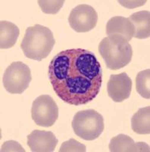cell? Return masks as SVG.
<instances>
[{"label": "cell", "instance_id": "8", "mask_svg": "<svg viewBox=\"0 0 150 152\" xmlns=\"http://www.w3.org/2000/svg\"><path fill=\"white\" fill-rule=\"evenodd\" d=\"M132 91V80L126 72L112 75L107 84L109 97L114 102L121 103L130 97Z\"/></svg>", "mask_w": 150, "mask_h": 152}, {"label": "cell", "instance_id": "3", "mask_svg": "<svg viewBox=\"0 0 150 152\" xmlns=\"http://www.w3.org/2000/svg\"><path fill=\"white\" fill-rule=\"evenodd\" d=\"M99 52L106 66L112 70H118L130 62L133 50L129 42L118 34L103 38L99 45Z\"/></svg>", "mask_w": 150, "mask_h": 152}, {"label": "cell", "instance_id": "17", "mask_svg": "<svg viewBox=\"0 0 150 152\" xmlns=\"http://www.w3.org/2000/svg\"><path fill=\"white\" fill-rule=\"evenodd\" d=\"M86 151V146L74 138H71L70 140L63 142L59 149L60 152H85Z\"/></svg>", "mask_w": 150, "mask_h": 152}, {"label": "cell", "instance_id": "9", "mask_svg": "<svg viewBox=\"0 0 150 152\" xmlns=\"http://www.w3.org/2000/svg\"><path fill=\"white\" fill-rule=\"evenodd\" d=\"M59 140L52 132L33 130L28 135V145L33 152H52Z\"/></svg>", "mask_w": 150, "mask_h": 152}, {"label": "cell", "instance_id": "16", "mask_svg": "<svg viewBox=\"0 0 150 152\" xmlns=\"http://www.w3.org/2000/svg\"><path fill=\"white\" fill-rule=\"evenodd\" d=\"M42 12L45 14L55 15L60 11L64 3V0H40L37 1Z\"/></svg>", "mask_w": 150, "mask_h": 152}, {"label": "cell", "instance_id": "15", "mask_svg": "<svg viewBox=\"0 0 150 152\" xmlns=\"http://www.w3.org/2000/svg\"><path fill=\"white\" fill-rule=\"evenodd\" d=\"M150 69H146L138 72L136 78V91L142 97L150 98Z\"/></svg>", "mask_w": 150, "mask_h": 152}, {"label": "cell", "instance_id": "7", "mask_svg": "<svg viewBox=\"0 0 150 152\" xmlns=\"http://www.w3.org/2000/svg\"><path fill=\"white\" fill-rule=\"evenodd\" d=\"M98 14L91 5L81 4L71 10L68 17L70 26L78 33H86L95 28Z\"/></svg>", "mask_w": 150, "mask_h": 152}, {"label": "cell", "instance_id": "1", "mask_svg": "<svg viewBox=\"0 0 150 152\" xmlns=\"http://www.w3.org/2000/svg\"><path fill=\"white\" fill-rule=\"evenodd\" d=\"M49 78L61 100L71 105H84L99 94L102 69L93 52L71 49L52 58L49 66Z\"/></svg>", "mask_w": 150, "mask_h": 152}, {"label": "cell", "instance_id": "14", "mask_svg": "<svg viewBox=\"0 0 150 152\" xmlns=\"http://www.w3.org/2000/svg\"><path fill=\"white\" fill-rule=\"evenodd\" d=\"M131 128L139 135L150 133V107L140 108L131 118Z\"/></svg>", "mask_w": 150, "mask_h": 152}, {"label": "cell", "instance_id": "10", "mask_svg": "<svg viewBox=\"0 0 150 152\" xmlns=\"http://www.w3.org/2000/svg\"><path fill=\"white\" fill-rule=\"evenodd\" d=\"M109 148L111 152L149 151V146L145 142L135 143L133 138L124 134H119L112 138Z\"/></svg>", "mask_w": 150, "mask_h": 152}, {"label": "cell", "instance_id": "2", "mask_svg": "<svg viewBox=\"0 0 150 152\" xmlns=\"http://www.w3.org/2000/svg\"><path fill=\"white\" fill-rule=\"evenodd\" d=\"M55 43L53 34L49 28L35 24L27 28L21 48L27 58L41 61L48 57Z\"/></svg>", "mask_w": 150, "mask_h": 152}, {"label": "cell", "instance_id": "12", "mask_svg": "<svg viewBox=\"0 0 150 152\" xmlns=\"http://www.w3.org/2000/svg\"><path fill=\"white\" fill-rule=\"evenodd\" d=\"M130 21L134 26V37L146 39L150 36V13L149 11H140L131 15Z\"/></svg>", "mask_w": 150, "mask_h": 152}, {"label": "cell", "instance_id": "4", "mask_svg": "<svg viewBox=\"0 0 150 152\" xmlns=\"http://www.w3.org/2000/svg\"><path fill=\"white\" fill-rule=\"evenodd\" d=\"M71 126L74 133L86 141H93L105 129L103 116L94 110L79 111L74 115Z\"/></svg>", "mask_w": 150, "mask_h": 152}, {"label": "cell", "instance_id": "13", "mask_svg": "<svg viewBox=\"0 0 150 152\" xmlns=\"http://www.w3.org/2000/svg\"><path fill=\"white\" fill-rule=\"evenodd\" d=\"M19 34V28L14 23L0 21V48L9 49L14 47Z\"/></svg>", "mask_w": 150, "mask_h": 152}, {"label": "cell", "instance_id": "18", "mask_svg": "<svg viewBox=\"0 0 150 152\" xmlns=\"http://www.w3.org/2000/svg\"><path fill=\"white\" fill-rule=\"evenodd\" d=\"M2 151H24V148L18 144V142L14 141L5 142L2 146Z\"/></svg>", "mask_w": 150, "mask_h": 152}, {"label": "cell", "instance_id": "6", "mask_svg": "<svg viewBox=\"0 0 150 152\" xmlns=\"http://www.w3.org/2000/svg\"><path fill=\"white\" fill-rule=\"evenodd\" d=\"M31 117L37 126L51 127L59 118V107L51 96L41 95L33 102Z\"/></svg>", "mask_w": 150, "mask_h": 152}, {"label": "cell", "instance_id": "11", "mask_svg": "<svg viewBox=\"0 0 150 152\" xmlns=\"http://www.w3.org/2000/svg\"><path fill=\"white\" fill-rule=\"evenodd\" d=\"M134 33V26L128 18L115 16L109 19L106 24V34L109 36L118 34L124 37L128 41H130Z\"/></svg>", "mask_w": 150, "mask_h": 152}, {"label": "cell", "instance_id": "5", "mask_svg": "<svg viewBox=\"0 0 150 152\" xmlns=\"http://www.w3.org/2000/svg\"><path fill=\"white\" fill-rule=\"evenodd\" d=\"M32 80L31 71L22 62H14L5 69L3 75L4 88L9 93L21 94L29 87Z\"/></svg>", "mask_w": 150, "mask_h": 152}]
</instances>
